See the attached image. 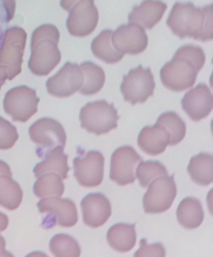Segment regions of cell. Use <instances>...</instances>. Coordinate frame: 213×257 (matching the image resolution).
Here are the masks:
<instances>
[{"mask_svg":"<svg viewBox=\"0 0 213 257\" xmlns=\"http://www.w3.org/2000/svg\"><path fill=\"white\" fill-rule=\"evenodd\" d=\"M167 24L173 34L180 39L193 38L201 42L212 40V5L198 8L191 3H176Z\"/></svg>","mask_w":213,"mask_h":257,"instance_id":"2","label":"cell"},{"mask_svg":"<svg viewBox=\"0 0 213 257\" xmlns=\"http://www.w3.org/2000/svg\"><path fill=\"white\" fill-rule=\"evenodd\" d=\"M21 186L12 177L0 175V206L9 211L18 209L23 200Z\"/></svg>","mask_w":213,"mask_h":257,"instance_id":"24","label":"cell"},{"mask_svg":"<svg viewBox=\"0 0 213 257\" xmlns=\"http://www.w3.org/2000/svg\"><path fill=\"white\" fill-rule=\"evenodd\" d=\"M0 257H15L10 252L6 251V250H2L0 251Z\"/></svg>","mask_w":213,"mask_h":257,"instance_id":"38","label":"cell"},{"mask_svg":"<svg viewBox=\"0 0 213 257\" xmlns=\"http://www.w3.org/2000/svg\"><path fill=\"white\" fill-rule=\"evenodd\" d=\"M177 190L174 175L157 178L149 184L143 199V208L148 214H159L167 211L173 205Z\"/></svg>","mask_w":213,"mask_h":257,"instance_id":"7","label":"cell"},{"mask_svg":"<svg viewBox=\"0 0 213 257\" xmlns=\"http://www.w3.org/2000/svg\"><path fill=\"white\" fill-rule=\"evenodd\" d=\"M50 250L55 257H80L81 250L78 241L66 234H57L50 241Z\"/></svg>","mask_w":213,"mask_h":257,"instance_id":"28","label":"cell"},{"mask_svg":"<svg viewBox=\"0 0 213 257\" xmlns=\"http://www.w3.org/2000/svg\"><path fill=\"white\" fill-rule=\"evenodd\" d=\"M29 135L32 142L37 145L38 157L42 159L56 148L66 147V132L63 126L54 119H39L29 128Z\"/></svg>","mask_w":213,"mask_h":257,"instance_id":"4","label":"cell"},{"mask_svg":"<svg viewBox=\"0 0 213 257\" xmlns=\"http://www.w3.org/2000/svg\"><path fill=\"white\" fill-rule=\"evenodd\" d=\"M33 193L39 198L60 197L65 191L63 179L57 174L48 173L37 178Z\"/></svg>","mask_w":213,"mask_h":257,"instance_id":"26","label":"cell"},{"mask_svg":"<svg viewBox=\"0 0 213 257\" xmlns=\"http://www.w3.org/2000/svg\"><path fill=\"white\" fill-rule=\"evenodd\" d=\"M142 158L131 146L117 148L112 154L110 178L120 186L135 181V169Z\"/></svg>","mask_w":213,"mask_h":257,"instance_id":"10","label":"cell"},{"mask_svg":"<svg viewBox=\"0 0 213 257\" xmlns=\"http://www.w3.org/2000/svg\"><path fill=\"white\" fill-rule=\"evenodd\" d=\"M60 60L61 55L57 47L48 45L34 54L29 67L34 75L45 76L58 65Z\"/></svg>","mask_w":213,"mask_h":257,"instance_id":"20","label":"cell"},{"mask_svg":"<svg viewBox=\"0 0 213 257\" xmlns=\"http://www.w3.org/2000/svg\"><path fill=\"white\" fill-rule=\"evenodd\" d=\"M167 8V5L160 0H144L133 9L128 21L142 28L150 30L161 21Z\"/></svg>","mask_w":213,"mask_h":257,"instance_id":"15","label":"cell"},{"mask_svg":"<svg viewBox=\"0 0 213 257\" xmlns=\"http://www.w3.org/2000/svg\"><path fill=\"white\" fill-rule=\"evenodd\" d=\"M99 14L93 5L85 6L81 12H78L69 21V27L73 34L85 36L91 33L97 25Z\"/></svg>","mask_w":213,"mask_h":257,"instance_id":"25","label":"cell"},{"mask_svg":"<svg viewBox=\"0 0 213 257\" xmlns=\"http://www.w3.org/2000/svg\"><path fill=\"white\" fill-rule=\"evenodd\" d=\"M155 84L150 69L139 66L123 77L120 90L124 99L131 105L143 103L152 96Z\"/></svg>","mask_w":213,"mask_h":257,"instance_id":"6","label":"cell"},{"mask_svg":"<svg viewBox=\"0 0 213 257\" xmlns=\"http://www.w3.org/2000/svg\"><path fill=\"white\" fill-rule=\"evenodd\" d=\"M6 240H5V238L0 235V251L4 250L5 249H6Z\"/></svg>","mask_w":213,"mask_h":257,"instance_id":"37","label":"cell"},{"mask_svg":"<svg viewBox=\"0 0 213 257\" xmlns=\"http://www.w3.org/2000/svg\"><path fill=\"white\" fill-rule=\"evenodd\" d=\"M206 61L204 52L194 45H184L175 53L171 61L161 68L160 75L164 87L182 92L194 85L197 74Z\"/></svg>","mask_w":213,"mask_h":257,"instance_id":"1","label":"cell"},{"mask_svg":"<svg viewBox=\"0 0 213 257\" xmlns=\"http://www.w3.org/2000/svg\"><path fill=\"white\" fill-rule=\"evenodd\" d=\"M137 177L139 184L143 188L149 187V184L157 178L167 176L168 172L162 163L158 161L140 162L137 166Z\"/></svg>","mask_w":213,"mask_h":257,"instance_id":"29","label":"cell"},{"mask_svg":"<svg viewBox=\"0 0 213 257\" xmlns=\"http://www.w3.org/2000/svg\"><path fill=\"white\" fill-rule=\"evenodd\" d=\"M80 68L84 75V84L79 90L80 93L84 96H91L99 93L105 82L103 69L91 62L82 63Z\"/></svg>","mask_w":213,"mask_h":257,"instance_id":"23","label":"cell"},{"mask_svg":"<svg viewBox=\"0 0 213 257\" xmlns=\"http://www.w3.org/2000/svg\"><path fill=\"white\" fill-rule=\"evenodd\" d=\"M168 134L161 126L155 123L152 126H145L140 132L137 143L140 149L151 156L162 154L169 145Z\"/></svg>","mask_w":213,"mask_h":257,"instance_id":"16","label":"cell"},{"mask_svg":"<svg viewBox=\"0 0 213 257\" xmlns=\"http://www.w3.org/2000/svg\"><path fill=\"white\" fill-rule=\"evenodd\" d=\"M0 175H6V176L12 177V173L10 167L6 162L0 160Z\"/></svg>","mask_w":213,"mask_h":257,"instance_id":"32","label":"cell"},{"mask_svg":"<svg viewBox=\"0 0 213 257\" xmlns=\"http://www.w3.org/2000/svg\"><path fill=\"white\" fill-rule=\"evenodd\" d=\"M5 37H6V29H5L4 24H3L1 17H0V51H1L3 45H4Z\"/></svg>","mask_w":213,"mask_h":257,"instance_id":"34","label":"cell"},{"mask_svg":"<svg viewBox=\"0 0 213 257\" xmlns=\"http://www.w3.org/2000/svg\"><path fill=\"white\" fill-rule=\"evenodd\" d=\"M18 130L9 120L0 117V150L13 148L18 141Z\"/></svg>","mask_w":213,"mask_h":257,"instance_id":"30","label":"cell"},{"mask_svg":"<svg viewBox=\"0 0 213 257\" xmlns=\"http://www.w3.org/2000/svg\"><path fill=\"white\" fill-rule=\"evenodd\" d=\"M156 124L161 126L168 134L169 145L174 146L182 142L186 133V125L181 117L173 111L163 113Z\"/></svg>","mask_w":213,"mask_h":257,"instance_id":"27","label":"cell"},{"mask_svg":"<svg viewBox=\"0 0 213 257\" xmlns=\"http://www.w3.org/2000/svg\"><path fill=\"white\" fill-rule=\"evenodd\" d=\"M81 151L73 160L74 175L78 184L84 187L100 185L104 178L105 157L99 151Z\"/></svg>","mask_w":213,"mask_h":257,"instance_id":"9","label":"cell"},{"mask_svg":"<svg viewBox=\"0 0 213 257\" xmlns=\"http://www.w3.org/2000/svg\"><path fill=\"white\" fill-rule=\"evenodd\" d=\"M9 217L4 213L0 212V232L6 230L9 226Z\"/></svg>","mask_w":213,"mask_h":257,"instance_id":"33","label":"cell"},{"mask_svg":"<svg viewBox=\"0 0 213 257\" xmlns=\"http://www.w3.org/2000/svg\"><path fill=\"white\" fill-rule=\"evenodd\" d=\"M109 245L117 252L125 253L134 247L137 240L135 225L118 223L112 226L107 234Z\"/></svg>","mask_w":213,"mask_h":257,"instance_id":"18","label":"cell"},{"mask_svg":"<svg viewBox=\"0 0 213 257\" xmlns=\"http://www.w3.org/2000/svg\"><path fill=\"white\" fill-rule=\"evenodd\" d=\"M119 117L113 104L100 100L89 102L81 108V127L97 136L105 134L117 127Z\"/></svg>","mask_w":213,"mask_h":257,"instance_id":"3","label":"cell"},{"mask_svg":"<svg viewBox=\"0 0 213 257\" xmlns=\"http://www.w3.org/2000/svg\"><path fill=\"white\" fill-rule=\"evenodd\" d=\"M39 101L36 90L27 86H19L6 93L3 108L14 121L25 123L37 113Z\"/></svg>","mask_w":213,"mask_h":257,"instance_id":"5","label":"cell"},{"mask_svg":"<svg viewBox=\"0 0 213 257\" xmlns=\"http://www.w3.org/2000/svg\"><path fill=\"white\" fill-rule=\"evenodd\" d=\"M113 32L107 30L93 41L92 51L93 54L108 64H114L123 58L124 54L115 48L112 42Z\"/></svg>","mask_w":213,"mask_h":257,"instance_id":"22","label":"cell"},{"mask_svg":"<svg viewBox=\"0 0 213 257\" xmlns=\"http://www.w3.org/2000/svg\"><path fill=\"white\" fill-rule=\"evenodd\" d=\"M134 257H165V250L161 243L149 244L146 239H142Z\"/></svg>","mask_w":213,"mask_h":257,"instance_id":"31","label":"cell"},{"mask_svg":"<svg viewBox=\"0 0 213 257\" xmlns=\"http://www.w3.org/2000/svg\"><path fill=\"white\" fill-rule=\"evenodd\" d=\"M25 257H49L46 253H43L41 251H34L32 253H29Z\"/></svg>","mask_w":213,"mask_h":257,"instance_id":"36","label":"cell"},{"mask_svg":"<svg viewBox=\"0 0 213 257\" xmlns=\"http://www.w3.org/2000/svg\"><path fill=\"white\" fill-rule=\"evenodd\" d=\"M83 220L89 227L103 226L111 215V205L102 193H90L81 201Z\"/></svg>","mask_w":213,"mask_h":257,"instance_id":"14","label":"cell"},{"mask_svg":"<svg viewBox=\"0 0 213 257\" xmlns=\"http://www.w3.org/2000/svg\"><path fill=\"white\" fill-rule=\"evenodd\" d=\"M182 108L193 121L206 118L212 110V95L206 84H199L187 92L181 101Z\"/></svg>","mask_w":213,"mask_h":257,"instance_id":"13","label":"cell"},{"mask_svg":"<svg viewBox=\"0 0 213 257\" xmlns=\"http://www.w3.org/2000/svg\"><path fill=\"white\" fill-rule=\"evenodd\" d=\"M37 207L39 212L48 214L44 221V225H47V229L56 224L62 227L70 228L78 223V210L71 199L45 198L38 202Z\"/></svg>","mask_w":213,"mask_h":257,"instance_id":"8","label":"cell"},{"mask_svg":"<svg viewBox=\"0 0 213 257\" xmlns=\"http://www.w3.org/2000/svg\"><path fill=\"white\" fill-rule=\"evenodd\" d=\"M112 42L119 52L137 55L146 50L148 37L143 28L131 23L121 26L113 33Z\"/></svg>","mask_w":213,"mask_h":257,"instance_id":"12","label":"cell"},{"mask_svg":"<svg viewBox=\"0 0 213 257\" xmlns=\"http://www.w3.org/2000/svg\"><path fill=\"white\" fill-rule=\"evenodd\" d=\"M64 148H58L45 156L43 161L38 163L33 169L36 178L45 174H57L62 179L68 178L69 169L68 166V156L64 154Z\"/></svg>","mask_w":213,"mask_h":257,"instance_id":"17","label":"cell"},{"mask_svg":"<svg viewBox=\"0 0 213 257\" xmlns=\"http://www.w3.org/2000/svg\"><path fill=\"white\" fill-rule=\"evenodd\" d=\"M177 220L187 229H194L201 225L204 217L201 203L194 197L184 199L176 211Z\"/></svg>","mask_w":213,"mask_h":257,"instance_id":"19","label":"cell"},{"mask_svg":"<svg viewBox=\"0 0 213 257\" xmlns=\"http://www.w3.org/2000/svg\"><path fill=\"white\" fill-rule=\"evenodd\" d=\"M8 79V73L6 68L0 66V90Z\"/></svg>","mask_w":213,"mask_h":257,"instance_id":"35","label":"cell"},{"mask_svg":"<svg viewBox=\"0 0 213 257\" xmlns=\"http://www.w3.org/2000/svg\"><path fill=\"white\" fill-rule=\"evenodd\" d=\"M84 84V75L77 64L67 63L54 76L47 81L48 93L58 98H66L73 95Z\"/></svg>","mask_w":213,"mask_h":257,"instance_id":"11","label":"cell"},{"mask_svg":"<svg viewBox=\"0 0 213 257\" xmlns=\"http://www.w3.org/2000/svg\"><path fill=\"white\" fill-rule=\"evenodd\" d=\"M212 154L201 153L190 160L188 172L192 181L200 186H208L213 180Z\"/></svg>","mask_w":213,"mask_h":257,"instance_id":"21","label":"cell"}]
</instances>
